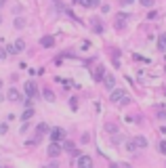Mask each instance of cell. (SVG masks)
Returning a JSON list of instances; mask_svg holds the SVG:
<instances>
[{"instance_id":"83f0119b","label":"cell","mask_w":166,"mask_h":168,"mask_svg":"<svg viewBox=\"0 0 166 168\" xmlns=\"http://www.w3.org/2000/svg\"><path fill=\"white\" fill-rule=\"evenodd\" d=\"M147 19H158V13H156V11H149V15H147Z\"/></svg>"},{"instance_id":"30bf717a","label":"cell","mask_w":166,"mask_h":168,"mask_svg":"<svg viewBox=\"0 0 166 168\" xmlns=\"http://www.w3.org/2000/svg\"><path fill=\"white\" fill-rule=\"evenodd\" d=\"M103 76H105V67H103V65H97V69L92 71L95 82H101V80H103Z\"/></svg>"},{"instance_id":"ba28073f","label":"cell","mask_w":166,"mask_h":168,"mask_svg":"<svg viewBox=\"0 0 166 168\" xmlns=\"http://www.w3.org/2000/svg\"><path fill=\"white\" fill-rule=\"evenodd\" d=\"M133 145L139 147V149H143V147H147V139H145L143 135H137V137L133 139Z\"/></svg>"},{"instance_id":"9a60e30c","label":"cell","mask_w":166,"mask_h":168,"mask_svg":"<svg viewBox=\"0 0 166 168\" xmlns=\"http://www.w3.org/2000/svg\"><path fill=\"white\" fill-rule=\"evenodd\" d=\"M42 95H44V99H46V101H51V103L55 101V92H53L51 88H44V92H42Z\"/></svg>"},{"instance_id":"836d02e7","label":"cell","mask_w":166,"mask_h":168,"mask_svg":"<svg viewBox=\"0 0 166 168\" xmlns=\"http://www.w3.org/2000/svg\"><path fill=\"white\" fill-rule=\"evenodd\" d=\"M0 86H2V80H0Z\"/></svg>"},{"instance_id":"e0dca14e","label":"cell","mask_w":166,"mask_h":168,"mask_svg":"<svg viewBox=\"0 0 166 168\" xmlns=\"http://www.w3.org/2000/svg\"><path fill=\"white\" fill-rule=\"evenodd\" d=\"M32 116H34V109H32V107H28L25 111H23V116H21V120H23V122H28V120H30Z\"/></svg>"},{"instance_id":"484cf974","label":"cell","mask_w":166,"mask_h":168,"mask_svg":"<svg viewBox=\"0 0 166 168\" xmlns=\"http://www.w3.org/2000/svg\"><path fill=\"white\" fill-rule=\"evenodd\" d=\"M9 132V126L7 124H0V135H7Z\"/></svg>"},{"instance_id":"ffe728a7","label":"cell","mask_w":166,"mask_h":168,"mask_svg":"<svg viewBox=\"0 0 166 168\" xmlns=\"http://www.w3.org/2000/svg\"><path fill=\"white\" fill-rule=\"evenodd\" d=\"M15 28H19V30L25 28V19H23V17H17V19H15Z\"/></svg>"},{"instance_id":"277c9868","label":"cell","mask_w":166,"mask_h":168,"mask_svg":"<svg viewBox=\"0 0 166 168\" xmlns=\"http://www.w3.org/2000/svg\"><path fill=\"white\" fill-rule=\"evenodd\" d=\"M128 17H130V15H126V13H118V15H116V19H114V25H116L118 30H122V28L126 25Z\"/></svg>"},{"instance_id":"f1b7e54d","label":"cell","mask_w":166,"mask_h":168,"mask_svg":"<svg viewBox=\"0 0 166 168\" xmlns=\"http://www.w3.org/2000/svg\"><path fill=\"white\" fill-rule=\"evenodd\" d=\"M120 2H122V7H128V4H133V2H135V0H120Z\"/></svg>"},{"instance_id":"2e32d148","label":"cell","mask_w":166,"mask_h":168,"mask_svg":"<svg viewBox=\"0 0 166 168\" xmlns=\"http://www.w3.org/2000/svg\"><path fill=\"white\" fill-rule=\"evenodd\" d=\"M82 7L92 9V7H99V0H82Z\"/></svg>"},{"instance_id":"cb8c5ba5","label":"cell","mask_w":166,"mask_h":168,"mask_svg":"<svg viewBox=\"0 0 166 168\" xmlns=\"http://www.w3.org/2000/svg\"><path fill=\"white\" fill-rule=\"evenodd\" d=\"M137 147L133 145V141H126V151H135Z\"/></svg>"},{"instance_id":"8992f818","label":"cell","mask_w":166,"mask_h":168,"mask_svg":"<svg viewBox=\"0 0 166 168\" xmlns=\"http://www.w3.org/2000/svg\"><path fill=\"white\" fill-rule=\"evenodd\" d=\"M122 97H126V90H122V88H114V90H111L109 101H111V103H120Z\"/></svg>"},{"instance_id":"4dcf8cb0","label":"cell","mask_w":166,"mask_h":168,"mask_svg":"<svg viewBox=\"0 0 166 168\" xmlns=\"http://www.w3.org/2000/svg\"><path fill=\"white\" fill-rule=\"evenodd\" d=\"M4 2H7V0H0V9H2V7H4Z\"/></svg>"},{"instance_id":"8fae6325","label":"cell","mask_w":166,"mask_h":168,"mask_svg":"<svg viewBox=\"0 0 166 168\" xmlns=\"http://www.w3.org/2000/svg\"><path fill=\"white\" fill-rule=\"evenodd\" d=\"M40 44L44 46V49H53V46H55V38L53 36H42L40 38Z\"/></svg>"},{"instance_id":"52a82bcc","label":"cell","mask_w":166,"mask_h":168,"mask_svg":"<svg viewBox=\"0 0 166 168\" xmlns=\"http://www.w3.org/2000/svg\"><path fill=\"white\" fill-rule=\"evenodd\" d=\"M78 168H92V158L90 156H78Z\"/></svg>"},{"instance_id":"ac0fdd59","label":"cell","mask_w":166,"mask_h":168,"mask_svg":"<svg viewBox=\"0 0 166 168\" xmlns=\"http://www.w3.org/2000/svg\"><path fill=\"white\" fill-rule=\"evenodd\" d=\"M92 30L97 32V34H103V23H101V21H95V23H92Z\"/></svg>"},{"instance_id":"7c38bea8","label":"cell","mask_w":166,"mask_h":168,"mask_svg":"<svg viewBox=\"0 0 166 168\" xmlns=\"http://www.w3.org/2000/svg\"><path fill=\"white\" fill-rule=\"evenodd\" d=\"M51 128H49V124H46V122H40L38 126H36V135L38 137H42V135H46V132H49Z\"/></svg>"},{"instance_id":"44dd1931","label":"cell","mask_w":166,"mask_h":168,"mask_svg":"<svg viewBox=\"0 0 166 168\" xmlns=\"http://www.w3.org/2000/svg\"><path fill=\"white\" fill-rule=\"evenodd\" d=\"M158 151L162 156H166V141H160V145H158Z\"/></svg>"},{"instance_id":"f546056e","label":"cell","mask_w":166,"mask_h":168,"mask_svg":"<svg viewBox=\"0 0 166 168\" xmlns=\"http://www.w3.org/2000/svg\"><path fill=\"white\" fill-rule=\"evenodd\" d=\"M0 59H7V51L4 49H0Z\"/></svg>"},{"instance_id":"1f68e13d","label":"cell","mask_w":166,"mask_h":168,"mask_svg":"<svg viewBox=\"0 0 166 168\" xmlns=\"http://www.w3.org/2000/svg\"><path fill=\"white\" fill-rule=\"evenodd\" d=\"M74 2H76V4H82V0H74Z\"/></svg>"},{"instance_id":"4316f807","label":"cell","mask_w":166,"mask_h":168,"mask_svg":"<svg viewBox=\"0 0 166 168\" xmlns=\"http://www.w3.org/2000/svg\"><path fill=\"white\" fill-rule=\"evenodd\" d=\"M44 168H59V164H57V162H49V164H46Z\"/></svg>"},{"instance_id":"d6986e66","label":"cell","mask_w":166,"mask_h":168,"mask_svg":"<svg viewBox=\"0 0 166 168\" xmlns=\"http://www.w3.org/2000/svg\"><path fill=\"white\" fill-rule=\"evenodd\" d=\"M61 149L72 151V149H74V143H72V141H63V143H61Z\"/></svg>"},{"instance_id":"5b68a950","label":"cell","mask_w":166,"mask_h":168,"mask_svg":"<svg viewBox=\"0 0 166 168\" xmlns=\"http://www.w3.org/2000/svg\"><path fill=\"white\" fill-rule=\"evenodd\" d=\"M25 95L30 99H36L38 97V88H36V82H32V80H28L25 82Z\"/></svg>"},{"instance_id":"7402d4cb","label":"cell","mask_w":166,"mask_h":168,"mask_svg":"<svg viewBox=\"0 0 166 168\" xmlns=\"http://www.w3.org/2000/svg\"><path fill=\"white\" fill-rule=\"evenodd\" d=\"M69 107H72L74 111L78 109V99H76V97H72V99H69Z\"/></svg>"},{"instance_id":"d6a6232c","label":"cell","mask_w":166,"mask_h":168,"mask_svg":"<svg viewBox=\"0 0 166 168\" xmlns=\"http://www.w3.org/2000/svg\"><path fill=\"white\" fill-rule=\"evenodd\" d=\"M111 168H118V166H116V164H111Z\"/></svg>"},{"instance_id":"e575fe53","label":"cell","mask_w":166,"mask_h":168,"mask_svg":"<svg viewBox=\"0 0 166 168\" xmlns=\"http://www.w3.org/2000/svg\"><path fill=\"white\" fill-rule=\"evenodd\" d=\"M164 74H166V67H164Z\"/></svg>"},{"instance_id":"5bb4252c","label":"cell","mask_w":166,"mask_h":168,"mask_svg":"<svg viewBox=\"0 0 166 168\" xmlns=\"http://www.w3.org/2000/svg\"><path fill=\"white\" fill-rule=\"evenodd\" d=\"M158 51H166V34H160V38H158Z\"/></svg>"},{"instance_id":"603a6c76","label":"cell","mask_w":166,"mask_h":168,"mask_svg":"<svg viewBox=\"0 0 166 168\" xmlns=\"http://www.w3.org/2000/svg\"><path fill=\"white\" fill-rule=\"evenodd\" d=\"M141 4H143L145 9H149V7H154V0H141Z\"/></svg>"},{"instance_id":"9c48e42d","label":"cell","mask_w":166,"mask_h":168,"mask_svg":"<svg viewBox=\"0 0 166 168\" xmlns=\"http://www.w3.org/2000/svg\"><path fill=\"white\" fill-rule=\"evenodd\" d=\"M7 99L13 101V103H17V101H21V92H19L17 88H11V90L7 92Z\"/></svg>"},{"instance_id":"7a4b0ae2","label":"cell","mask_w":166,"mask_h":168,"mask_svg":"<svg viewBox=\"0 0 166 168\" xmlns=\"http://www.w3.org/2000/svg\"><path fill=\"white\" fill-rule=\"evenodd\" d=\"M51 141L53 143H59V141H65V130L63 128H51Z\"/></svg>"},{"instance_id":"d590c367","label":"cell","mask_w":166,"mask_h":168,"mask_svg":"<svg viewBox=\"0 0 166 168\" xmlns=\"http://www.w3.org/2000/svg\"><path fill=\"white\" fill-rule=\"evenodd\" d=\"M164 95H166V90H164Z\"/></svg>"},{"instance_id":"3957f363","label":"cell","mask_w":166,"mask_h":168,"mask_svg":"<svg viewBox=\"0 0 166 168\" xmlns=\"http://www.w3.org/2000/svg\"><path fill=\"white\" fill-rule=\"evenodd\" d=\"M61 151H63V149H61V143H51V145L46 147V153H49V158H59Z\"/></svg>"},{"instance_id":"d4e9b609","label":"cell","mask_w":166,"mask_h":168,"mask_svg":"<svg viewBox=\"0 0 166 168\" xmlns=\"http://www.w3.org/2000/svg\"><path fill=\"white\" fill-rule=\"evenodd\" d=\"M158 118L160 120H166V109H158Z\"/></svg>"},{"instance_id":"4fadbf2b","label":"cell","mask_w":166,"mask_h":168,"mask_svg":"<svg viewBox=\"0 0 166 168\" xmlns=\"http://www.w3.org/2000/svg\"><path fill=\"white\" fill-rule=\"evenodd\" d=\"M103 80H105V86H107L109 90H114V86H116V78H114L111 74H105V76H103Z\"/></svg>"},{"instance_id":"6da1fadb","label":"cell","mask_w":166,"mask_h":168,"mask_svg":"<svg viewBox=\"0 0 166 168\" xmlns=\"http://www.w3.org/2000/svg\"><path fill=\"white\" fill-rule=\"evenodd\" d=\"M23 49H25V40H21V38H19V40H15V44L9 46L7 51H9V55H17V53H21Z\"/></svg>"}]
</instances>
